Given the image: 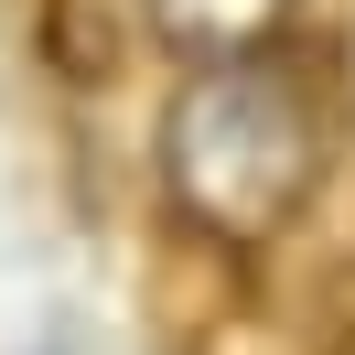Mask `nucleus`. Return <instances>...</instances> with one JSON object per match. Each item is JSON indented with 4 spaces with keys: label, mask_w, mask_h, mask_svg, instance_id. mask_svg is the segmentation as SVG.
I'll use <instances>...</instances> for the list:
<instances>
[{
    "label": "nucleus",
    "mask_w": 355,
    "mask_h": 355,
    "mask_svg": "<svg viewBox=\"0 0 355 355\" xmlns=\"http://www.w3.org/2000/svg\"><path fill=\"white\" fill-rule=\"evenodd\" d=\"M162 205L194 226L205 248H269L302 194L323 183V87L291 44L216 54L173 87L162 108Z\"/></svg>",
    "instance_id": "f257e3e1"
},
{
    "label": "nucleus",
    "mask_w": 355,
    "mask_h": 355,
    "mask_svg": "<svg viewBox=\"0 0 355 355\" xmlns=\"http://www.w3.org/2000/svg\"><path fill=\"white\" fill-rule=\"evenodd\" d=\"M302 0H140V22L183 54V65H216V54H259L291 33Z\"/></svg>",
    "instance_id": "f03ea898"
}]
</instances>
